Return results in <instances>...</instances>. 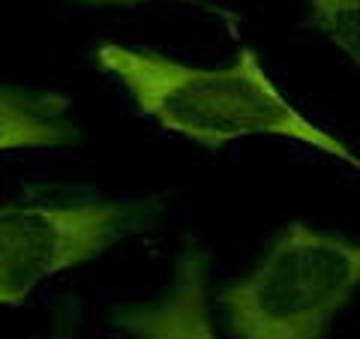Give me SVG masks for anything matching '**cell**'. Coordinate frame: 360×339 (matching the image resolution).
Wrapping results in <instances>:
<instances>
[{"instance_id":"obj_1","label":"cell","mask_w":360,"mask_h":339,"mask_svg":"<svg viewBox=\"0 0 360 339\" xmlns=\"http://www.w3.org/2000/svg\"><path fill=\"white\" fill-rule=\"evenodd\" d=\"M94 63L127 90L144 117L205 151H219L246 135H279L360 165L342 139L288 103L250 45L225 66H193L141 45L99 42Z\"/></svg>"},{"instance_id":"obj_2","label":"cell","mask_w":360,"mask_h":339,"mask_svg":"<svg viewBox=\"0 0 360 339\" xmlns=\"http://www.w3.org/2000/svg\"><path fill=\"white\" fill-rule=\"evenodd\" d=\"M168 196H105L90 186H30L0 201V307H21L54 274L160 229Z\"/></svg>"},{"instance_id":"obj_3","label":"cell","mask_w":360,"mask_h":339,"mask_svg":"<svg viewBox=\"0 0 360 339\" xmlns=\"http://www.w3.org/2000/svg\"><path fill=\"white\" fill-rule=\"evenodd\" d=\"M357 282V241L291 219L250 274L217 288V307L234 339H324Z\"/></svg>"},{"instance_id":"obj_4","label":"cell","mask_w":360,"mask_h":339,"mask_svg":"<svg viewBox=\"0 0 360 339\" xmlns=\"http://www.w3.org/2000/svg\"><path fill=\"white\" fill-rule=\"evenodd\" d=\"M210 246L184 237L162 291L115 307L111 327L129 339H219L210 315Z\"/></svg>"},{"instance_id":"obj_5","label":"cell","mask_w":360,"mask_h":339,"mask_svg":"<svg viewBox=\"0 0 360 339\" xmlns=\"http://www.w3.org/2000/svg\"><path fill=\"white\" fill-rule=\"evenodd\" d=\"M84 144L72 99L54 87L0 82V153Z\"/></svg>"},{"instance_id":"obj_6","label":"cell","mask_w":360,"mask_h":339,"mask_svg":"<svg viewBox=\"0 0 360 339\" xmlns=\"http://www.w3.org/2000/svg\"><path fill=\"white\" fill-rule=\"evenodd\" d=\"M309 27L328 37L352 63L360 60V0H309Z\"/></svg>"},{"instance_id":"obj_7","label":"cell","mask_w":360,"mask_h":339,"mask_svg":"<svg viewBox=\"0 0 360 339\" xmlns=\"http://www.w3.org/2000/svg\"><path fill=\"white\" fill-rule=\"evenodd\" d=\"M78 324H82V303L75 298H66L58 303V309L51 312V321L45 327V333L30 336V339H75Z\"/></svg>"},{"instance_id":"obj_8","label":"cell","mask_w":360,"mask_h":339,"mask_svg":"<svg viewBox=\"0 0 360 339\" xmlns=\"http://www.w3.org/2000/svg\"><path fill=\"white\" fill-rule=\"evenodd\" d=\"M84 6H141V4H156V0H75Z\"/></svg>"}]
</instances>
